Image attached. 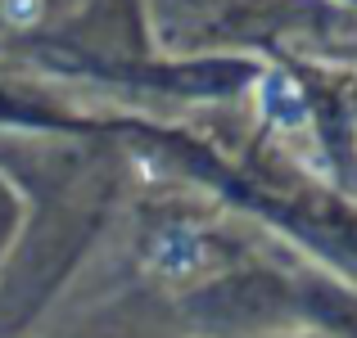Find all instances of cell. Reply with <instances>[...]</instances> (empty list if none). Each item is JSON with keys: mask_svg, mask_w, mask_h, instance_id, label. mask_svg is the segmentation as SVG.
Returning a JSON list of instances; mask_svg holds the SVG:
<instances>
[{"mask_svg": "<svg viewBox=\"0 0 357 338\" xmlns=\"http://www.w3.org/2000/svg\"><path fill=\"white\" fill-rule=\"evenodd\" d=\"M199 261H204V243H199V234L185 230V225L163 230L154 239V266L163 271V275H190Z\"/></svg>", "mask_w": 357, "mask_h": 338, "instance_id": "2", "label": "cell"}, {"mask_svg": "<svg viewBox=\"0 0 357 338\" xmlns=\"http://www.w3.org/2000/svg\"><path fill=\"white\" fill-rule=\"evenodd\" d=\"M0 14L9 27H32L41 18V0H0Z\"/></svg>", "mask_w": 357, "mask_h": 338, "instance_id": "3", "label": "cell"}, {"mask_svg": "<svg viewBox=\"0 0 357 338\" xmlns=\"http://www.w3.org/2000/svg\"><path fill=\"white\" fill-rule=\"evenodd\" d=\"M258 99H262V108H267V118L276 122V127H285V131H298L307 122L303 90H298V81L285 77V72H267V77H262Z\"/></svg>", "mask_w": 357, "mask_h": 338, "instance_id": "1", "label": "cell"}]
</instances>
